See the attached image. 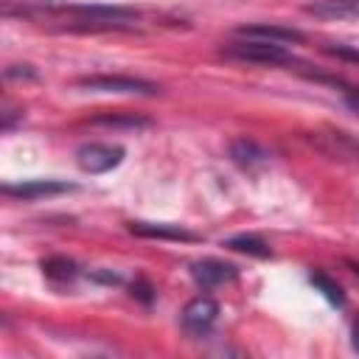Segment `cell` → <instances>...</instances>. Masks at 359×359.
<instances>
[{
    "mask_svg": "<svg viewBox=\"0 0 359 359\" xmlns=\"http://www.w3.org/2000/svg\"><path fill=\"white\" fill-rule=\"evenodd\" d=\"M311 283L328 297V303H334V306H342L345 303V294H342V289H339V283L337 280H331L328 275H323V272H311Z\"/></svg>",
    "mask_w": 359,
    "mask_h": 359,
    "instance_id": "15",
    "label": "cell"
},
{
    "mask_svg": "<svg viewBox=\"0 0 359 359\" xmlns=\"http://www.w3.org/2000/svg\"><path fill=\"white\" fill-rule=\"evenodd\" d=\"M238 36H258V39H272V42H303V34L297 28H286V25H241L236 31Z\"/></svg>",
    "mask_w": 359,
    "mask_h": 359,
    "instance_id": "11",
    "label": "cell"
},
{
    "mask_svg": "<svg viewBox=\"0 0 359 359\" xmlns=\"http://www.w3.org/2000/svg\"><path fill=\"white\" fill-rule=\"evenodd\" d=\"M325 53L337 56V59H348V62H356L359 65V50L348 48V45H325Z\"/></svg>",
    "mask_w": 359,
    "mask_h": 359,
    "instance_id": "17",
    "label": "cell"
},
{
    "mask_svg": "<svg viewBox=\"0 0 359 359\" xmlns=\"http://www.w3.org/2000/svg\"><path fill=\"white\" fill-rule=\"evenodd\" d=\"M222 53L227 59L236 62H250V65H289L294 62L292 50L283 42H272V39H258V36H238L222 45Z\"/></svg>",
    "mask_w": 359,
    "mask_h": 359,
    "instance_id": "1",
    "label": "cell"
},
{
    "mask_svg": "<svg viewBox=\"0 0 359 359\" xmlns=\"http://www.w3.org/2000/svg\"><path fill=\"white\" fill-rule=\"evenodd\" d=\"M224 247L236 250V252H247V255H255V258H266L272 255V250L266 247V241H261L258 236H233L224 241Z\"/></svg>",
    "mask_w": 359,
    "mask_h": 359,
    "instance_id": "14",
    "label": "cell"
},
{
    "mask_svg": "<svg viewBox=\"0 0 359 359\" xmlns=\"http://www.w3.org/2000/svg\"><path fill=\"white\" fill-rule=\"evenodd\" d=\"M67 191H73V185L59 182V180H22L17 185H3V194L17 196V199H42V196H56Z\"/></svg>",
    "mask_w": 359,
    "mask_h": 359,
    "instance_id": "7",
    "label": "cell"
},
{
    "mask_svg": "<svg viewBox=\"0 0 359 359\" xmlns=\"http://www.w3.org/2000/svg\"><path fill=\"white\" fill-rule=\"evenodd\" d=\"M93 126H112V129H140V126H149V118H140V115H132V112H101L95 118H90Z\"/></svg>",
    "mask_w": 359,
    "mask_h": 359,
    "instance_id": "12",
    "label": "cell"
},
{
    "mask_svg": "<svg viewBox=\"0 0 359 359\" xmlns=\"http://www.w3.org/2000/svg\"><path fill=\"white\" fill-rule=\"evenodd\" d=\"M219 320V303L213 297H194L185 309H182V328L191 337H205Z\"/></svg>",
    "mask_w": 359,
    "mask_h": 359,
    "instance_id": "5",
    "label": "cell"
},
{
    "mask_svg": "<svg viewBox=\"0 0 359 359\" xmlns=\"http://www.w3.org/2000/svg\"><path fill=\"white\" fill-rule=\"evenodd\" d=\"M348 266H351V269H353V272L359 275V261H348Z\"/></svg>",
    "mask_w": 359,
    "mask_h": 359,
    "instance_id": "18",
    "label": "cell"
},
{
    "mask_svg": "<svg viewBox=\"0 0 359 359\" xmlns=\"http://www.w3.org/2000/svg\"><path fill=\"white\" fill-rule=\"evenodd\" d=\"M306 140L325 154L328 160L345 163V165H356L359 168V137L345 132V129H334V126H323L306 135Z\"/></svg>",
    "mask_w": 359,
    "mask_h": 359,
    "instance_id": "2",
    "label": "cell"
},
{
    "mask_svg": "<svg viewBox=\"0 0 359 359\" xmlns=\"http://www.w3.org/2000/svg\"><path fill=\"white\" fill-rule=\"evenodd\" d=\"M191 278L202 289H213V286H222V283L233 280L236 278V266L227 264V261H219V258H202V261L191 264Z\"/></svg>",
    "mask_w": 359,
    "mask_h": 359,
    "instance_id": "6",
    "label": "cell"
},
{
    "mask_svg": "<svg viewBox=\"0 0 359 359\" xmlns=\"http://www.w3.org/2000/svg\"><path fill=\"white\" fill-rule=\"evenodd\" d=\"M230 157H233V163L241 165V168H255V165H264V163L269 160V151H266L261 143L250 140V137H236V140L230 143Z\"/></svg>",
    "mask_w": 359,
    "mask_h": 359,
    "instance_id": "10",
    "label": "cell"
},
{
    "mask_svg": "<svg viewBox=\"0 0 359 359\" xmlns=\"http://www.w3.org/2000/svg\"><path fill=\"white\" fill-rule=\"evenodd\" d=\"M76 87L90 93H126V95H157L160 87L149 79L137 76H121V73H98V76H81L76 79Z\"/></svg>",
    "mask_w": 359,
    "mask_h": 359,
    "instance_id": "3",
    "label": "cell"
},
{
    "mask_svg": "<svg viewBox=\"0 0 359 359\" xmlns=\"http://www.w3.org/2000/svg\"><path fill=\"white\" fill-rule=\"evenodd\" d=\"M331 84H334V87H342L339 93H342L345 104L359 115V87H353V84H348V81H342V79H331Z\"/></svg>",
    "mask_w": 359,
    "mask_h": 359,
    "instance_id": "16",
    "label": "cell"
},
{
    "mask_svg": "<svg viewBox=\"0 0 359 359\" xmlns=\"http://www.w3.org/2000/svg\"><path fill=\"white\" fill-rule=\"evenodd\" d=\"M303 11L320 20H359V0H311Z\"/></svg>",
    "mask_w": 359,
    "mask_h": 359,
    "instance_id": "8",
    "label": "cell"
},
{
    "mask_svg": "<svg viewBox=\"0 0 359 359\" xmlns=\"http://www.w3.org/2000/svg\"><path fill=\"white\" fill-rule=\"evenodd\" d=\"M42 272H45L50 280L67 283V280H73V278L79 275V266H76L70 258H62V255H56V258H48V261H42Z\"/></svg>",
    "mask_w": 359,
    "mask_h": 359,
    "instance_id": "13",
    "label": "cell"
},
{
    "mask_svg": "<svg viewBox=\"0 0 359 359\" xmlns=\"http://www.w3.org/2000/svg\"><path fill=\"white\" fill-rule=\"evenodd\" d=\"M129 230L143 238H165V241H196V236L180 224H157V222H129Z\"/></svg>",
    "mask_w": 359,
    "mask_h": 359,
    "instance_id": "9",
    "label": "cell"
},
{
    "mask_svg": "<svg viewBox=\"0 0 359 359\" xmlns=\"http://www.w3.org/2000/svg\"><path fill=\"white\" fill-rule=\"evenodd\" d=\"M123 160V146L118 143H84L76 149V163L87 174H104L121 165Z\"/></svg>",
    "mask_w": 359,
    "mask_h": 359,
    "instance_id": "4",
    "label": "cell"
}]
</instances>
